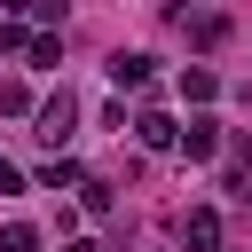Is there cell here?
I'll return each mask as SVG.
<instances>
[{"label": "cell", "mask_w": 252, "mask_h": 252, "mask_svg": "<svg viewBox=\"0 0 252 252\" xmlns=\"http://www.w3.org/2000/svg\"><path fill=\"white\" fill-rule=\"evenodd\" d=\"M110 87H118V94H126V87L142 94V87H150V55H110Z\"/></svg>", "instance_id": "obj_3"}, {"label": "cell", "mask_w": 252, "mask_h": 252, "mask_svg": "<svg viewBox=\"0 0 252 252\" xmlns=\"http://www.w3.org/2000/svg\"><path fill=\"white\" fill-rule=\"evenodd\" d=\"M0 197H24V173H16L8 158H0Z\"/></svg>", "instance_id": "obj_11"}, {"label": "cell", "mask_w": 252, "mask_h": 252, "mask_svg": "<svg viewBox=\"0 0 252 252\" xmlns=\"http://www.w3.org/2000/svg\"><path fill=\"white\" fill-rule=\"evenodd\" d=\"M0 110H8V118H24V110H32V87H16V79H8V87H0Z\"/></svg>", "instance_id": "obj_9"}, {"label": "cell", "mask_w": 252, "mask_h": 252, "mask_svg": "<svg viewBox=\"0 0 252 252\" xmlns=\"http://www.w3.org/2000/svg\"><path fill=\"white\" fill-rule=\"evenodd\" d=\"M71 252H102V244H71Z\"/></svg>", "instance_id": "obj_12"}, {"label": "cell", "mask_w": 252, "mask_h": 252, "mask_svg": "<svg viewBox=\"0 0 252 252\" xmlns=\"http://www.w3.org/2000/svg\"><path fill=\"white\" fill-rule=\"evenodd\" d=\"M213 142H220L213 118H189V158H213Z\"/></svg>", "instance_id": "obj_7"}, {"label": "cell", "mask_w": 252, "mask_h": 252, "mask_svg": "<svg viewBox=\"0 0 252 252\" xmlns=\"http://www.w3.org/2000/svg\"><path fill=\"white\" fill-rule=\"evenodd\" d=\"M0 252H39V228H24V220H16V228H0Z\"/></svg>", "instance_id": "obj_8"}, {"label": "cell", "mask_w": 252, "mask_h": 252, "mask_svg": "<svg viewBox=\"0 0 252 252\" xmlns=\"http://www.w3.org/2000/svg\"><path fill=\"white\" fill-rule=\"evenodd\" d=\"M134 134H142L150 150H165V142H173V118H165V110H142V118H134Z\"/></svg>", "instance_id": "obj_4"}, {"label": "cell", "mask_w": 252, "mask_h": 252, "mask_svg": "<svg viewBox=\"0 0 252 252\" xmlns=\"http://www.w3.org/2000/svg\"><path fill=\"white\" fill-rule=\"evenodd\" d=\"M8 47H32V39H24V24H16V16H0V55H8Z\"/></svg>", "instance_id": "obj_10"}, {"label": "cell", "mask_w": 252, "mask_h": 252, "mask_svg": "<svg viewBox=\"0 0 252 252\" xmlns=\"http://www.w3.org/2000/svg\"><path fill=\"white\" fill-rule=\"evenodd\" d=\"M71 126H79V102H71V94H47L32 134H39V142H71Z\"/></svg>", "instance_id": "obj_1"}, {"label": "cell", "mask_w": 252, "mask_h": 252, "mask_svg": "<svg viewBox=\"0 0 252 252\" xmlns=\"http://www.w3.org/2000/svg\"><path fill=\"white\" fill-rule=\"evenodd\" d=\"M181 244H189V252H213V244H220V213H213V205H197V213L181 220Z\"/></svg>", "instance_id": "obj_2"}, {"label": "cell", "mask_w": 252, "mask_h": 252, "mask_svg": "<svg viewBox=\"0 0 252 252\" xmlns=\"http://www.w3.org/2000/svg\"><path fill=\"white\" fill-rule=\"evenodd\" d=\"M181 94H189V102H213V94H220V79L197 63V71H181Z\"/></svg>", "instance_id": "obj_5"}, {"label": "cell", "mask_w": 252, "mask_h": 252, "mask_svg": "<svg viewBox=\"0 0 252 252\" xmlns=\"http://www.w3.org/2000/svg\"><path fill=\"white\" fill-rule=\"evenodd\" d=\"M32 63H39V71H55V63H63V39H55V32H39V39H32Z\"/></svg>", "instance_id": "obj_6"}]
</instances>
